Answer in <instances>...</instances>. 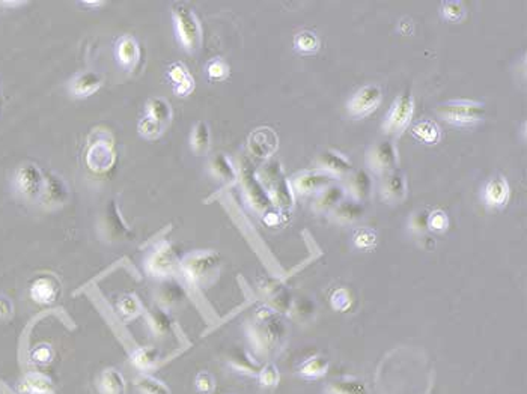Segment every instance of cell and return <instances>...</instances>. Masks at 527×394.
<instances>
[{
	"instance_id": "1",
	"label": "cell",
	"mask_w": 527,
	"mask_h": 394,
	"mask_svg": "<svg viewBox=\"0 0 527 394\" xmlns=\"http://www.w3.org/2000/svg\"><path fill=\"white\" fill-rule=\"evenodd\" d=\"M261 186L267 188V195L270 197L272 205L281 209H290L294 205V193L291 184L283 177L282 166L279 161L267 163L260 172Z\"/></svg>"
},
{
	"instance_id": "2",
	"label": "cell",
	"mask_w": 527,
	"mask_h": 394,
	"mask_svg": "<svg viewBox=\"0 0 527 394\" xmlns=\"http://www.w3.org/2000/svg\"><path fill=\"white\" fill-rule=\"evenodd\" d=\"M252 342L264 354L279 346L285 337V325L273 310H260L252 329Z\"/></svg>"
},
{
	"instance_id": "3",
	"label": "cell",
	"mask_w": 527,
	"mask_h": 394,
	"mask_svg": "<svg viewBox=\"0 0 527 394\" xmlns=\"http://www.w3.org/2000/svg\"><path fill=\"white\" fill-rule=\"evenodd\" d=\"M437 113L446 122L457 126H471L480 122L485 116V106L482 103L469 99H454L437 107Z\"/></svg>"
},
{
	"instance_id": "4",
	"label": "cell",
	"mask_w": 527,
	"mask_h": 394,
	"mask_svg": "<svg viewBox=\"0 0 527 394\" xmlns=\"http://www.w3.org/2000/svg\"><path fill=\"white\" fill-rule=\"evenodd\" d=\"M173 20L182 47L187 51L199 50L202 44V31L195 13L186 5L178 3L173 6Z\"/></svg>"
},
{
	"instance_id": "5",
	"label": "cell",
	"mask_w": 527,
	"mask_h": 394,
	"mask_svg": "<svg viewBox=\"0 0 527 394\" xmlns=\"http://www.w3.org/2000/svg\"><path fill=\"white\" fill-rule=\"evenodd\" d=\"M414 112V99L411 92H405L400 97H396L392 106L389 107V112L386 113L383 121V131L387 136L398 137L401 136L407 126H409Z\"/></svg>"
},
{
	"instance_id": "6",
	"label": "cell",
	"mask_w": 527,
	"mask_h": 394,
	"mask_svg": "<svg viewBox=\"0 0 527 394\" xmlns=\"http://www.w3.org/2000/svg\"><path fill=\"white\" fill-rule=\"evenodd\" d=\"M366 166L377 175H386L398 166V151L392 140H380L366 151Z\"/></svg>"
},
{
	"instance_id": "7",
	"label": "cell",
	"mask_w": 527,
	"mask_h": 394,
	"mask_svg": "<svg viewBox=\"0 0 527 394\" xmlns=\"http://www.w3.org/2000/svg\"><path fill=\"white\" fill-rule=\"evenodd\" d=\"M220 258L214 252H198L190 254L182 263V271L193 283H203L216 272Z\"/></svg>"
},
{
	"instance_id": "8",
	"label": "cell",
	"mask_w": 527,
	"mask_h": 394,
	"mask_svg": "<svg viewBox=\"0 0 527 394\" xmlns=\"http://www.w3.org/2000/svg\"><path fill=\"white\" fill-rule=\"evenodd\" d=\"M383 101V90L378 85H366L360 88L357 92L351 97L347 104L348 115L351 117H365L371 115L378 108Z\"/></svg>"
},
{
	"instance_id": "9",
	"label": "cell",
	"mask_w": 527,
	"mask_h": 394,
	"mask_svg": "<svg viewBox=\"0 0 527 394\" xmlns=\"http://www.w3.org/2000/svg\"><path fill=\"white\" fill-rule=\"evenodd\" d=\"M333 179H335V177H331L330 173L320 169H313L295 175L291 187L295 190L297 195L309 196L313 193H320V191H322L326 187L331 186Z\"/></svg>"
},
{
	"instance_id": "10",
	"label": "cell",
	"mask_w": 527,
	"mask_h": 394,
	"mask_svg": "<svg viewBox=\"0 0 527 394\" xmlns=\"http://www.w3.org/2000/svg\"><path fill=\"white\" fill-rule=\"evenodd\" d=\"M44 177L33 164H26L17 172L15 184L20 193L27 199H40L44 190Z\"/></svg>"
},
{
	"instance_id": "11",
	"label": "cell",
	"mask_w": 527,
	"mask_h": 394,
	"mask_svg": "<svg viewBox=\"0 0 527 394\" xmlns=\"http://www.w3.org/2000/svg\"><path fill=\"white\" fill-rule=\"evenodd\" d=\"M380 193L383 200H386L387 204H401L407 197V179L404 172L396 167L383 175Z\"/></svg>"
},
{
	"instance_id": "12",
	"label": "cell",
	"mask_w": 527,
	"mask_h": 394,
	"mask_svg": "<svg viewBox=\"0 0 527 394\" xmlns=\"http://www.w3.org/2000/svg\"><path fill=\"white\" fill-rule=\"evenodd\" d=\"M86 163L92 170L98 173L112 169L115 163V152L112 143L106 140H97L92 143L86 154Z\"/></svg>"
},
{
	"instance_id": "13",
	"label": "cell",
	"mask_w": 527,
	"mask_h": 394,
	"mask_svg": "<svg viewBox=\"0 0 527 394\" xmlns=\"http://www.w3.org/2000/svg\"><path fill=\"white\" fill-rule=\"evenodd\" d=\"M279 146V139L272 128H258L249 136V151L258 158H268Z\"/></svg>"
},
{
	"instance_id": "14",
	"label": "cell",
	"mask_w": 527,
	"mask_h": 394,
	"mask_svg": "<svg viewBox=\"0 0 527 394\" xmlns=\"http://www.w3.org/2000/svg\"><path fill=\"white\" fill-rule=\"evenodd\" d=\"M317 166V169L330 173L331 177H344L353 170V164L345 155L333 149L324 151L318 155Z\"/></svg>"
},
{
	"instance_id": "15",
	"label": "cell",
	"mask_w": 527,
	"mask_h": 394,
	"mask_svg": "<svg viewBox=\"0 0 527 394\" xmlns=\"http://www.w3.org/2000/svg\"><path fill=\"white\" fill-rule=\"evenodd\" d=\"M484 200L488 206L502 208L510 200V184L503 177H494L484 188Z\"/></svg>"
},
{
	"instance_id": "16",
	"label": "cell",
	"mask_w": 527,
	"mask_h": 394,
	"mask_svg": "<svg viewBox=\"0 0 527 394\" xmlns=\"http://www.w3.org/2000/svg\"><path fill=\"white\" fill-rule=\"evenodd\" d=\"M347 199V191L342 186L331 184L326 187L322 191H320L315 202H313L312 209L315 211L318 214H324V213H331L342 200Z\"/></svg>"
},
{
	"instance_id": "17",
	"label": "cell",
	"mask_w": 527,
	"mask_h": 394,
	"mask_svg": "<svg viewBox=\"0 0 527 394\" xmlns=\"http://www.w3.org/2000/svg\"><path fill=\"white\" fill-rule=\"evenodd\" d=\"M348 191L351 195V199L357 202H365L372 193V178L369 175V172L365 169H359L351 173L348 181Z\"/></svg>"
},
{
	"instance_id": "18",
	"label": "cell",
	"mask_w": 527,
	"mask_h": 394,
	"mask_svg": "<svg viewBox=\"0 0 527 394\" xmlns=\"http://www.w3.org/2000/svg\"><path fill=\"white\" fill-rule=\"evenodd\" d=\"M365 214V208L354 199H345L331 211V218L340 224H353Z\"/></svg>"
},
{
	"instance_id": "19",
	"label": "cell",
	"mask_w": 527,
	"mask_h": 394,
	"mask_svg": "<svg viewBox=\"0 0 527 394\" xmlns=\"http://www.w3.org/2000/svg\"><path fill=\"white\" fill-rule=\"evenodd\" d=\"M116 58L124 68H134L141 59V49H139L136 40L132 36H123L116 44Z\"/></svg>"
},
{
	"instance_id": "20",
	"label": "cell",
	"mask_w": 527,
	"mask_h": 394,
	"mask_svg": "<svg viewBox=\"0 0 527 394\" xmlns=\"http://www.w3.org/2000/svg\"><path fill=\"white\" fill-rule=\"evenodd\" d=\"M169 79L173 83V90L180 97H186L191 94V90L195 89V80H193L186 65H182L180 62L173 63L169 68Z\"/></svg>"
},
{
	"instance_id": "21",
	"label": "cell",
	"mask_w": 527,
	"mask_h": 394,
	"mask_svg": "<svg viewBox=\"0 0 527 394\" xmlns=\"http://www.w3.org/2000/svg\"><path fill=\"white\" fill-rule=\"evenodd\" d=\"M103 85V77L98 72H83L71 81V92L76 97H89Z\"/></svg>"
},
{
	"instance_id": "22",
	"label": "cell",
	"mask_w": 527,
	"mask_h": 394,
	"mask_svg": "<svg viewBox=\"0 0 527 394\" xmlns=\"http://www.w3.org/2000/svg\"><path fill=\"white\" fill-rule=\"evenodd\" d=\"M411 136L416 140H419L425 145H436L441 139V130L436 121L431 119H422L418 121L410 130Z\"/></svg>"
},
{
	"instance_id": "23",
	"label": "cell",
	"mask_w": 527,
	"mask_h": 394,
	"mask_svg": "<svg viewBox=\"0 0 527 394\" xmlns=\"http://www.w3.org/2000/svg\"><path fill=\"white\" fill-rule=\"evenodd\" d=\"M68 197V188L63 184V181L58 177L50 175L44 182V190L40 199L49 205L63 204Z\"/></svg>"
},
{
	"instance_id": "24",
	"label": "cell",
	"mask_w": 527,
	"mask_h": 394,
	"mask_svg": "<svg viewBox=\"0 0 527 394\" xmlns=\"http://www.w3.org/2000/svg\"><path fill=\"white\" fill-rule=\"evenodd\" d=\"M244 184H246V190H247V196H249V199H251L252 205L258 211H268V208L272 206V202H270V197H268V195H267L265 188L261 186V182L258 181L253 175H249V173H246Z\"/></svg>"
},
{
	"instance_id": "25",
	"label": "cell",
	"mask_w": 527,
	"mask_h": 394,
	"mask_svg": "<svg viewBox=\"0 0 527 394\" xmlns=\"http://www.w3.org/2000/svg\"><path fill=\"white\" fill-rule=\"evenodd\" d=\"M58 283L52 277H41L35 280L31 289V295L36 302H42V304H49L53 302L58 297Z\"/></svg>"
},
{
	"instance_id": "26",
	"label": "cell",
	"mask_w": 527,
	"mask_h": 394,
	"mask_svg": "<svg viewBox=\"0 0 527 394\" xmlns=\"http://www.w3.org/2000/svg\"><path fill=\"white\" fill-rule=\"evenodd\" d=\"M175 263H177V256H175L172 249L166 247V249L159 250L152 256L150 270L154 274H159V276H166L175 268Z\"/></svg>"
},
{
	"instance_id": "27",
	"label": "cell",
	"mask_w": 527,
	"mask_h": 394,
	"mask_svg": "<svg viewBox=\"0 0 527 394\" xmlns=\"http://www.w3.org/2000/svg\"><path fill=\"white\" fill-rule=\"evenodd\" d=\"M330 363L322 355H313L300 366V375L306 379H318L329 372Z\"/></svg>"
},
{
	"instance_id": "28",
	"label": "cell",
	"mask_w": 527,
	"mask_h": 394,
	"mask_svg": "<svg viewBox=\"0 0 527 394\" xmlns=\"http://www.w3.org/2000/svg\"><path fill=\"white\" fill-rule=\"evenodd\" d=\"M324 391L326 394H368L365 382L353 378L331 381L327 384Z\"/></svg>"
},
{
	"instance_id": "29",
	"label": "cell",
	"mask_w": 527,
	"mask_h": 394,
	"mask_svg": "<svg viewBox=\"0 0 527 394\" xmlns=\"http://www.w3.org/2000/svg\"><path fill=\"white\" fill-rule=\"evenodd\" d=\"M190 145H191V149L198 155H203L208 152L210 145H211V134H210V128L205 122H198L196 126L193 128L191 136H190Z\"/></svg>"
},
{
	"instance_id": "30",
	"label": "cell",
	"mask_w": 527,
	"mask_h": 394,
	"mask_svg": "<svg viewBox=\"0 0 527 394\" xmlns=\"http://www.w3.org/2000/svg\"><path fill=\"white\" fill-rule=\"evenodd\" d=\"M229 364L233 366L234 370L243 375H258L261 372V368L258 366V363H255L244 351H234L230 354Z\"/></svg>"
},
{
	"instance_id": "31",
	"label": "cell",
	"mask_w": 527,
	"mask_h": 394,
	"mask_svg": "<svg viewBox=\"0 0 527 394\" xmlns=\"http://www.w3.org/2000/svg\"><path fill=\"white\" fill-rule=\"evenodd\" d=\"M146 116L155 119L157 122L168 125L172 119V108L163 98H152L146 107Z\"/></svg>"
},
{
	"instance_id": "32",
	"label": "cell",
	"mask_w": 527,
	"mask_h": 394,
	"mask_svg": "<svg viewBox=\"0 0 527 394\" xmlns=\"http://www.w3.org/2000/svg\"><path fill=\"white\" fill-rule=\"evenodd\" d=\"M100 386H101V391H103L104 394H123L125 388V381L123 375L118 370L109 369L101 375Z\"/></svg>"
},
{
	"instance_id": "33",
	"label": "cell",
	"mask_w": 527,
	"mask_h": 394,
	"mask_svg": "<svg viewBox=\"0 0 527 394\" xmlns=\"http://www.w3.org/2000/svg\"><path fill=\"white\" fill-rule=\"evenodd\" d=\"M210 167H211V172L220 179H223V181L237 179V170L234 167V164L230 163V160L223 154L216 155V157L211 160Z\"/></svg>"
},
{
	"instance_id": "34",
	"label": "cell",
	"mask_w": 527,
	"mask_h": 394,
	"mask_svg": "<svg viewBox=\"0 0 527 394\" xmlns=\"http://www.w3.org/2000/svg\"><path fill=\"white\" fill-rule=\"evenodd\" d=\"M294 47L301 54H313V53H317L318 49H320V40L313 32L303 31V32L295 35Z\"/></svg>"
},
{
	"instance_id": "35",
	"label": "cell",
	"mask_w": 527,
	"mask_h": 394,
	"mask_svg": "<svg viewBox=\"0 0 527 394\" xmlns=\"http://www.w3.org/2000/svg\"><path fill=\"white\" fill-rule=\"evenodd\" d=\"M136 388L141 391V394H171L169 387L164 382L148 377V375H142L136 379Z\"/></svg>"
},
{
	"instance_id": "36",
	"label": "cell",
	"mask_w": 527,
	"mask_h": 394,
	"mask_svg": "<svg viewBox=\"0 0 527 394\" xmlns=\"http://www.w3.org/2000/svg\"><path fill=\"white\" fill-rule=\"evenodd\" d=\"M354 245L360 250H372L377 244V232L371 227L357 229L353 236Z\"/></svg>"
},
{
	"instance_id": "37",
	"label": "cell",
	"mask_w": 527,
	"mask_h": 394,
	"mask_svg": "<svg viewBox=\"0 0 527 394\" xmlns=\"http://www.w3.org/2000/svg\"><path fill=\"white\" fill-rule=\"evenodd\" d=\"M441 15L446 18L450 23H458L466 15L464 3L458 2V0H448V2L441 3Z\"/></svg>"
},
{
	"instance_id": "38",
	"label": "cell",
	"mask_w": 527,
	"mask_h": 394,
	"mask_svg": "<svg viewBox=\"0 0 527 394\" xmlns=\"http://www.w3.org/2000/svg\"><path fill=\"white\" fill-rule=\"evenodd\" d=\"M157 356H159V352L152 347H141L133 354V363L137 369L146 370L157 361Z\"/></svg>"
},
{
	"instance_id": "39",
	"label": "cell",
	"mask_w": 527,
	"mask_h": 394,
	"mask_svg": "<svg viewBox=\"0 0 527 394\" xmlns=\"http://www.w3.org/2000/svg\"><path fill=\"white\" fill-rule=\"evenodd\" d=\"M24 388L33 394H49L52 393V381L42 375H33L24 381Z\"/></svg>"
},
{
	"instance_id": "40",
	"label": "cell",
	"mask_w": 527,
	"mask_h": 394,
	"mask_svg": "<svg viewBox=\"0 0 527 394\" xmlns=\"http://www.w3.org/2000/svg\"><path fill=\"white\" fill-rule=\"evenodd\" d=\"M166 125L157 122L155 119L150 117V116H145L141 124H139V133H141L143 137H146V139H157V137H160L164 131Z\"/></svg>"
},
{
	"instance_id": "41",
	"label": "cell",
	"mask_w": 527,
	"mask_h": 394,
	"mask_svg": "<svg viewBox=\"0 0 527 394\" xmlns=\"http://www.w3.org/2000/svg\"><path fill=\"white\" fill-rule=\"evenodd\" d=\"M330 302H331V307L335 310L347 311L351 306V302H353V299H351V294H349L348 289L339 288L331 294Z\"/></svg>"
},
{
	"instance_id": "42",
	"label": "cell",
	"mask_w": 527,
	"mask_h": 394,
	"mask_svg": "<svg viewBox=\"0 0 527 394\" xmlns=\"http://www.w3.org/2000/svg\"><path fill=\"white\" fill-rule=\"evenodd\" d=\"M258 378H260L261 386L274 387L281 381V373H279V369L270 363V364H267L265 368H262L260 373H258Z\"/></svg>"
},
{
	"instance_id": "43",
	"label": "cell",
	"mask_w": 527,
	"mask_h": 394,
	"mask_svg": "<svg viewBox=\"0 0 527 394\" xmlns=\"http://www.w3.org/2000/svg\"><path fill=\"white\" fill-rule=\"evenodd\" d=\"M449 226V218L445 211L436 209L428 214V229L434 232H445Z\"/></svg>"
},
{
	"instance_id": "44",
	"label": "cell",
	"mask_w": 527,
	"mask_h": 394,
	"mask_svg": "<svg viewBox=\"0 0 527 394\" xmlns=\"http://www.w3.org/2000/svg\"><path fill=\"white\" fill-rule=\"evenodd\" d=\"M428 214L427 211H419V213H414L410 218V231L416 235H425L430 229H428Z\"/></svg>"
},
{
	"instance_id": "45",
	"label": "cell",
	"mask_w": 527,
	"mask_h": 394,
	"mask_svg": "<svg viewBox=\"0 0 527 394\" xmlns=\"http://www.w3.org/2000/svg\"><path fill=\"white\" fill-rule=\"evenodd\" d=\"M207 72L211 80H225L229 76V67L228 63L223 62L221 59H214L208 63Z\"/></svg>"
},
{
	"instance_id": "46",
	"label": "cell",
	"mask_w": 527,
	"mask_h": 394,
	"mask_svg": "<svg viewBox=\"0 0 527 394\" xmlns=\"http://www.w3.org/2000/svg\"><path fill=\"white\" fill-rule=\"evenodd\" d=\"M162 298L166 304H175L184 298V290L178 283H168L162 289Z\"/></svg>"
},
{
	"instance_id": "47",
	"label": "cell",
	"mask_w": 527,
	"mask_h": 394,
	"mask_svg": "<svg viewBox=\"0 0 527 394\" xmlns=\"http://www.w3.org/2000/svg\"><path fill=\"white\" fill-rule=\"evenodd\" d=\"M195 384H196V390L200 394H210L212 393V390H214V378H212L208 372H199L195 379Z\"/></svg>"
},
{
	"instance_id": "48",
	"label": "cell",
	"mask_w": 527,
	"mask_h": 394,
	"mask_svg": "<svg viewBox=\"0 0 527 394\" xmlns=\"http://www.w3.org/2000/svg\"><path fill=\"white\" fill-rule=\"evenodd\" d=\"M118 307H119V310H121L123 315H125L128 318H133L139 313L141 304H139V301L134 297H125V298L119 301Z\"/></svg>"
},
{
	"instance_id": "49",
	"label": "cell",
	"mask_w": 527,
	"mask_h": 394,
	"mask_svg": "<svg viewBox=\"0 0 527 394\" xmlns=\"http://www.w3.org/2000/svg\"><path fill=\"white\" fill-rule=\"evenodd\" d=\"M151 325L154 327V329L159 334H166L171 329L172 322H171V319H169L168 315L163 313V311H157V313L154 315V320H152Z\"/></svg>"
},
{
	"instance_id": "50",
	"label": "cell",
	"mask_w": 527,
	"mask_h": 394,
	"mask_svg": "<svg viewBox=\"0 0 527 394\" xmlns=\"http://www.w3.org/2000/svg\"><path fill=\"white\" fill-rule=\"evenodd\" d=\"M33 356H35V360H36V361H40V363H47V361L52 359V351L49 350L47 346H41V347H38V350L35 351Z\"/></svg>"
},
{
	"instance_id": "51",
	"label": "cell",
	"mask_w": 527,
	"mask_h": 394,
	"mask_svg": "<svg viewBox=\"0 0 527 394\" xmlns=\"http://www.w3.org/2000/svg\"><path fill=\"white\" fill-rule=\"evenodd\" d=\"M264 215H265L264 217V222L268 226H276V224L281 223V213H279V211H273V209L265 211Z\"/></svg>"
},
{
	"instance_id": "52",
	"label": "cell",
	"mask_w": 527,
	"mask_h": 394,
	"mask_svg": "<svg viewBox=\"0 0 527 394\" xmlns=\"http://www.w3.org/2000/svg\"><path fill=\"white\" fill-rule=\"evenodd\" d=\"M400 32L402 35H411L413 33V22L409 20V18H404V20L400 23Z\"/></svg>"
},
{
	"instance_id": "53",
	"label": "cell",
	"mask_w": 527,
	"mask_h": 394,
	"mask_svg": "<svg viewBox=\"0 0 527 394\" xmlns=\"http://www.w3.org/2000/svg\"><path fill=\"white\" fill-rule=\"evenodd\" d=\"M11 313V302L5 298H0V318H5Z\"/></svg>"
}]
</instances>
